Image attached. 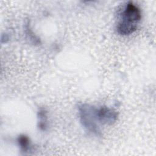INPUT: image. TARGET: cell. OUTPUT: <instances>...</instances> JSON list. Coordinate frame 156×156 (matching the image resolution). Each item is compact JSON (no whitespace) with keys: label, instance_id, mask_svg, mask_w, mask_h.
I'll return each instance as SVG.
<instances>
[{"label":"cell","instance_id":"obj_1","mask_svg":"<svg viewBox=\"0 0 156 156\" xmlns=\"http://www.w3.org/2000/svg\"><path fill=\"white\" fill-rule=\"evenodd\" d=\"M141 19L140 9L133 2H129L121 14V21L117 24L118 34L122 35H130L137 29V25Z\"/></svg>","mask_w":156,"mask_h":156},{"label":"cell","instance_id":"obj_2","mask_svg":"<svg viewBox=\"0 0 156 156\" xmlns=\"http://www.w3.org/2000/svg\"><path fill=\"white\" fill-rule=\"evenodd\" d=\"M93 107H90L88 105H82L80 107V113L81 121L83 126L91 132L98 133L99 131L93 119L94 110Z\"/></svg>","mask_w":156,"mask_h":156},{"label":"cell","instance_id":"obj_5","mask_svg":"<svg viewBox=\"0 0 156 156\" xmlns=\"http://www.w3.org/2000/svg\"><path fill=\"white\" fill-rule=\"evenodd\" d=\"M39 116L40 118L39 127L42 130H45L46 125V112L43 110L40 111L39 112Z\"/></svg>","mask_w":156,"mask_h":156},{"label":"cell","instance_id":"obj_3","mask_svg":"<svg viewBox=\"0 0 156 156\" xmlns=\"http://www.w3.org/2000/svg\"><path fill=\"white\" fill-rule=\"evenodd\" d=\"M96 114L97 119L105 124H112L117 118L116 112L107 107H101L96 111Z\"/></svg>","mask_w":156,"mask_h":156},{"label":"cell","instance_id":"obj_4","mask_svg":"<svg viewBox=\"0 0 156 156\" xmlns=\"http://www.w3.org/2000/svg\"><path fill=\"white\" fill-rule=\"evenodd\" d=\"M18 141L21 149L24 152L28 151L29 148V140L27 136L25 135H21L19 136Z\"/></svg>","mask_w":156,"mask_h":156}]
</instances>
